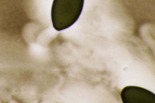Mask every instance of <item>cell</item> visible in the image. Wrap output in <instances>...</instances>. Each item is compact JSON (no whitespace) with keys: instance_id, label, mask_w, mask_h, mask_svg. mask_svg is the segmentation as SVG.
<instances>
[{"instance_id":"6da1fadb","label":"cell","mask_w":155,"mask_h":103,"mask_svg":"<svg viewBox=\"0 0 155 103\" xmlns=\"http://www.w3.org/2000/svg\"><path fill=\"white\" fill-rule=\"evenodd\" d=\"M84 0H54L51 19L58 31L66 29L76 22L81 15Z\"/></svg>"},{"instance_id":"7a4b0ae2","label":"cell","mask_w":155,"mask_h":103,"mask_svg":"<svg viewBox=\"0 0 155 103\" xmlns=\"http://www.w3.org/2000/svg\"><path fill=\"white\" fill-rule=\"evenodd\" d=\"M121 97L124 103H155V95L143 88L134 86H126L122 90Z\"/></svg>"}]
</instances>
